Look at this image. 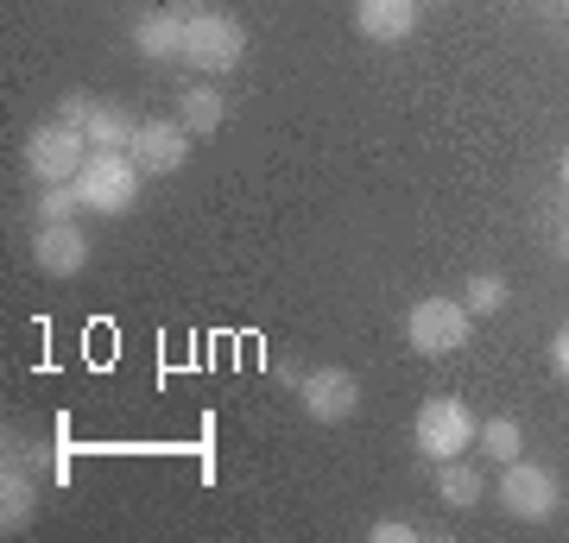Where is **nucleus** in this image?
<instances>
[{
	"mask_svg": "<svg viewBox=\"0 0 569 543\" xmlns=\"http://www.w3.org/2000/svg\"><path fill=\"white\" fill-rule=\"evenodd\" d=\"M462 303H468V316H500V310L512 303V284L500 279V272H475L468 291H462Z\"/></svg>",
	"mask_w": 569,
	"mask_h": 543,
	"instance_id": "15",
	"label": "nucleus"
},
{
	"mask_svg": "<svg viewBox=\"0 0 569 543\" xmlns=\"http://www.w3.org/2000/svg\"><path fill=\"white\" fill-rule=\"evenodd\" d=\"M247 58V26L234 13H190L183 20V63L203 70V77H228L234 63Z\"/></svg>",
	"mask_w": 569,
	"mask_h": 543,
	"instance_id": "2",
	"label": "nucleus"
},
{
	"mask_svg": "<svg viewBox=\"0 0 569 543\" xmlns=\"http://www.w3.org/2000/svg\"><path fill=\"white\" fill-rule=\"evenodd\" d=\"M355 32L373 44H406L418 32V0H355Z\"/></svg>",
	"mask_w": 569,
	"mask_h": 543,
	"instance_id": "10",
	"label": "nucleus"
},
{
	"mask_svg": "<svg viewBox=\"0 0 569 543\" xmlns=\"http://www.w3.org/2000/svg\"><path fill=\"white\" fill-rule=\"evenodd\" d=\"M183 20H190V13H178V7L140 13V20H133V51H140L146 63H178L183 58Z\"/></svg>",
	"mask_w": 569,
	"mask_h": 543,
	"instance_id": "11",
	"label": "nucleus"
},
{
	"mask_svg": "<svg viewBox=\"0 0 569 543\" xmlns=\"http://www.w3.org/2000/svg\"><path fill=\"white\" fill-rule=\"evenodd\" d=\"M298 404L310 423H348L361 411V380L348 366H310L298 373Z\"/></svg>",
	"mask_w": 569,
	"mask_h": 543,
	"instance_id": "7",
	"label": "nucleus"
},
{
	"mask_svg": "<svg viewBox=\"0 0 569 543\" xmlns=\"http://www.w3.org/2000/svg\"><path fill=\"white\" fill-rule=\"evenodd\" d=\"M178 121L190 127V133H216V127L228 121V101L209 89V82H197V89H183L178 95Z\"/></svg>",
	"mask_w": 569,
	"mask_h": 543,
	"instance_id": "14",
	"label": "nucleus"
},
{
	"mask_svg": "<svg viewBox=\"0 0 569 543\" xmlns=\"http://www.w3.org/2000/svg\"><path fill=\"white\" fill-rule=\"evenodd\" d=\"M89 164V140H82L70 121H44L32 140H26V171L39 183H77V171Z\"/></svg>",
	"mask_w": 569,
	"mask_h": 543,
	"instance_id": "6",
	"label": "nucleus"
},
{
	"mask_svg": "<svg viewBox=\"0 0 569 543\" xmlns=\"http://www.w3.org/2000/svg\"><path fill=\"white\" fill-rule=\"evenodd\" d=\"M468 329H475V316H468L462 298H418L406 310V342L418 348L425 361H443V354L468 348Z\"/></svg>",
	"mask_w": 569,
	"mask_h": 543,
	"instance_id": "3",
	"label": "nucleus"
},
{
	"mask_svg": "<svg viewBox=\"0 0 569 543\" xmlns=\"http://www.w3.org/2000/svg\"><path fill=\"white\" fill-rule=\"evenodd\" d=\"M563 253H569V228H563Z\"/></svg>",
	"mask_w": 569,
	"mask_h": 543,
	"instance_id": "23",
	"label": "nucleus"
},
{
	"mask_svg": "<svg viewBox=\"0 0 569 543\" xmlns=\"http://www.w3.org/2000/svg\"><path fill=\"white\" fill-rule=\"evenodd\" d=\"M89 234H82L77 222H39V234H32V260H39V272H51V279H77L82 265H89Z\"/></svg>",
	"mask_w": 569,
	"mask_h": 543,
	"instance_id": "9",
	"label": "nucleus"
},
{
	"mask_svg": "<svg viewBox=\"0 0 569 543\" xmlns=\"http://www.w3.org/2000/svg\"><path fill=\"white\" fill-rule=\"evenodd\" d=\"M418 7H425V0H418Z\"/></svg>",
	"mask_w": 569,
	"mask_h": 543,
	"instance_id": "24",
	"label": "nucleus"
},
{
	"mask_svg": "<svg viewBox=\"0 0 569 543\" xmlns=\"http://www.w3.org/2000/svg\"><path fill=\"white\" fill-rule=\"evenodd\" d=\"M475 430L481 423L468 418L462 399H425L418 404V455H430V462H456V455H468V443H475Z\"/></svg>",
	"mask_w": 569,
	"mask_h": 543,
	"instance_id": "5",
	"label": "nucleus"
},
{
	"mask_svg": "<svg viewBox=\"0 0 569 543\" xmlns=\"http://www.w3.org/2000/svg\"><path fill=\"white\" fill-rule=\"evenodd\" d=\"M89 108H96V95H82V89H77V95H63V101H58V121H70V127L82 133V121H89Z\"/></svg>",
	"mask_w": 569,
	"mask_h": 543,
	"instance_id": "20",
	"label": "nucleus"
},
{
	"mask_svg": "<svg viewBox=\"0 0 569 543\" xmlns=\"http://www.w3.org/2000/svg\"><path fill=\"white\" fill-rule=\"evenodd\" d=\"M77 209H82L77 183H44L39 202H32V215H39V222H77Z\"/></svg>",
	"mask_w": 569,
	"mask_h": 543,
	"instance_id": "18",
	"label": "nucleus"
},
{
	"mask_svg": "<svg viewBox=\"0 0 569 543\" xmlns=\"http://www.w3.org/2000/svg\"><path fill=\"white\" fill-rule=\"evenodd\" d=\"M475 443H481L493 462L507 467V462H519V449H526V430H519L512 418H488L481 430H475Z\"/></svg>",
	"mask_w": 569,
	"mask_h": 543,
	"instance_id": "17",
	"label": "nucleus"
},
{
	"mask_svg": "<svg viewBox=\"0 0 569 543\" xmlns=\"http://www.w3.org/2000/svg\"><path fill=\"white\" fill-rule=\"evenodd\" d=\"M367 537L373 543H411V537H430L425 524H406V519H380V524H367Z\"/></svg>",
	"mask_w": 569,
	"mask_h": 543,
	"instance_id": "19",
	"label": "nucleus"
},
{
	"mask_svg": "<svg viewBox=\"0 0 569 543\" xmlns=\"http://www.w3.org/2000/svg\"><path fill=\"white\" fill-rule=\"evenodd\" d=\"M500 505H507L519 524H545L557 505H563V481H557V467L545 462H507L500 474Z\"/></svg>",
	"mask_w": 569,
	"mask_h": 543,
	"instance_id": "4",
	"label": "nucleus"
},
{
	"mask_svg": "<svg viewBox=\"0 0 569 543\" xmlns=\"http://www.w3.org/2000/svg\"><path fill=\"white\" fill-rule=\"evenodd\" d=\"M190 127L183 121H140V133H133V159H140V171H152V178H178L183 164H190Z\"/></svg>",
	"mask_w": 569,
	"mask_h": 543,
	"instance_id": "8",
	"label": "nucleus"
},
{
	"mask_svg": "<svg viewBox=\"0 0 569 543\" xmlns=\"http://www.w3.org/2000/svg\"><path fill=\"white\" fill-rule=\"evenodd\" d=\"M32 519H39V486H32V467L7 462V467H0V531L13 537V531H26Z\"/></svg>",
	"mask_w": 569,
	"mask_h": 543,
	"instance_id": "12",
	"label": "nucleus"
},
{
	"mask_svg": "<svg viewBox=\"0 0 569 543\" xmlns=\"http://www.w3.org/2000/svg\"><path fill=\"white\" fill-rule=\"evenodd\" d=\"M140 159L133 152H89V164L77 171V197L89 215H127L133 202H140Z\"/></svg>",
	"mask_w": 569,
	"mask_h": 543,
	"instance_id": "1",
	"label": "nucleus"
},
{
	"mask_svg": "<svg viewBox=\"0 0 569 543\" xmlns=\"http://www.w3.org/2000/svg\"><path fill=\"white\" fill-rule=\"evenodd\" d=\"M437 493H443V505H475L481 500V474L456 455V462H437Z\"/></svg>",
	"mask_w": 569,
	"mask_h": 543,
	"instance_id": "16",
	"label": "nucleus"
},
{
	"mask_svg": "<svg viewBox=\"0 0 569 543\" xmlns=\"http://www.w3.org/2000/svg\"><path fill=\"white\" fill-rule=\"evenodd\" d=\"M563 190H569V152H563Z\"/></svg>",
	"mask_w": 569,
	"mask_h": 543,
	"instance_id": "22",
	"label": "nucleus"
},
{
	"mask_svg": "<svg viewBox=\"0 0 569 543\" xmlns=\"http://www.w3.org/2000/svg\"><path fill=\"white\" fill-rule=\"evenodd\" d=\"M550 366H557V380H569V322L550 335Z\"/></svg>",
	"mask_w": 569,
	"mask_h": 543,
	"instance_id": "21",
	"label": "nucleus"
},
{
	"mask_svg": "<svg viewBox=\"0 0 569 543\" xmlns=\"http://www.w3.org/2000/svg\"><path fill=\"white\" fill-rule=\"evenodd\" d=\"M133 133H140V121L127 114L121 101H96V108H89V121H82L89 152H133Z\"/></svg>",
	"mask_w": 569,
	"mask_h": 543,
	"instance_id": "13",
	"label": "nucleus"
}]
</instances>
